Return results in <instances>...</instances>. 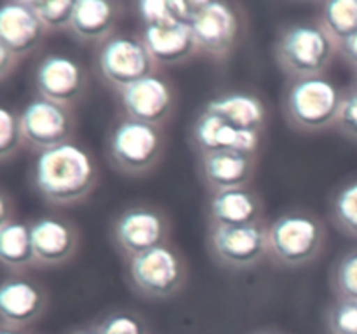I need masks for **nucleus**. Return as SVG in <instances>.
Here are the masks:
<instances>
[{
	"mask_svg": "<svg viewBox=\"0 0 357 334\" xmlns=\"http://www.w3.org/2000/svg\"><path fill=\"white\" fill-rule=\"evenodd\" d=\"M31 191L52 207H73L91 197L100 183L93 152L70 141L35 155L28 173Z\"/></svg>",
	"mask_w": 357,
	"mask_h": 334,
	"instance_id": "f257e3e1",
	"label": "nucleus"
},
{
	"mask_svg": "<svg viewBox=\"0 0 357 334\" xmlns=\"http://www.w3.org/2000/svg\"><path fill=\"white\" fill-rule=\"evenodd\" d=\"M166 150L164 127L117 113L105 132L108 166L128 177H143L160 164Z\"/></svg>",
	"mask_w": 357,
	"mask_h": 334,
	"instance_id": "f03ea898",
	"label": "nucleus"
},
{
	"mask_svg": "<svg viewBox=\"0 0 357 334\" xmlns=\"http://www.w3.org/2000/svg\"><path fill=\"white\" fill-rule=\"evenodd\" d=\"M272 52L286 79H309L326 75L338 45L317 19L293 21L278 31Z\"/></svg>",
	"mask_w": 357,
	"mask_h": 334,
	"instance_id": "7ed1b4c3",
	"label": "nucleus"
},
{
	"mask_svg": "<svg viewBox=\"0 0 357 334\" xmlns=\"http://www.w3.org/2000/svg\"><path fill=\"white\" fill-rule=\"evenodd\" d=\"M344 90L326 75L286 79L281 93V111L293 131L321 132L337 125Z\"/></svg>",
	"mask_w": 357,
	"mask_h": 334,
	"instance_id": "20e7f679",
	"label": "nucleus"
},
{
	"mask_svg": "<svg viewBox=\"0 0 357 334\" xmlns=\"http://www.w3.org/2000/svg\"><path fill=\"white\" fill-rule=\"evenodd\" d=\"M323 219L307 209H289L268 223V260L281 268H303L326 247Z\"/></svg>",
	"mask_w": 357,
	"mask_h": 334,
	"instance_id": "39448f33",
	"label": "nucleus"
},
{
	"mask_svg": "<svg viewBox=\"0 0 357 334\" xmlns=\"http://www.w3.org/2000/svg\"><path fill=\"white\" fill-rule=\"evenodd\" d=\"M124 280L132 294L164 301L180 294L188 282V263L174 244L124 260Z\"/></svg>",
	"mask_w": 357,
	"mask_h": 334,
	"instance_id": "423d86ee",
	"label": "nucleus"
},
{
	"mask_svg": "<svg viewBox=\"0 0 357 334\" xmlns=\"http://www.w3.org/2000/svg\"><path fill=\"white\" fill-rule=\"evenodd\" d=\"M173 225L159 205L152 202H129L112 218L108 237L122 261L171 242Z\"/></svg>",
	"mask_w": 357,
	"mask_h": 334,
	"instance_id": "0eeeda50",
	"label": "nucleus"
},
{
	"mask_svg": "<svg viewBox=\"0 0 357 334\" xmlns=\"http://www.w3.org/2000/svg\"><path fill=\"white\" fill-rule=\"evenodd\" d=\"M93 68L101 84L114 93L159 72V66L136 33H115L94 47Z\"/></svg>",
	"mask_w": 357,
	"mask_h": 334,
	"instance_id": "6e6552de",
	"label": "nucleus"
},
{
	"mask_svg": "<svg viewBox=\"0 0 357 334\" xmlns=\"http://www.w3.org/2000/svg\"><path fill=\"white\" fill-rule=\"evenodd\" d=\"M206 247L223 270L244 271L268 257V223L239 226H206Z\"/></svg>",
	"mask_w": 357,
	"mask_h": 334,
	"instance_id": "1a4fd4ad",
	"label": "nucleus"
},
{
	"mask_svg": "<svg viewBox=\"0 0 357 334\" xmlns=\"http://www.w3.org/2000/svg\"><path fill=\"white\" fill-rule=\"evenodd\" d=\"M201 54L227 59L239 45L244 33V17L239 6L223 0H199L192 21Z\"/></svg>",
	"mask_w": 357,
	"mask_h": 334,
	"instance_id": "9d476101",
	"label": "nucleus"
},
{
	"mask_svg": "<svg viewBox=\"0 0 357 334\" xmlns=\"http://www.w3.org/2000/svg\"><path fill=\"white\" fill-rule=\"evenodd\" d=\"M24 148L35 155L75 139L77 117L73 108L33 96L20 111Z\"/></svg>",
	"mask_w": 357,
	"mask_h": 334,
	"instance_id": "9b49d317",
	"label": "nucleus"
},
{
	"mask_svg": "<svg viewBox=\"0 0 357 334\" xmlns=\"http://www.w3.org/2000/svg\"><path fill=\"white\" fill-rule=\"evenodd\" d=\"M33 90L35 96L75 108L89 93V73L79 59L49 52L35 63Z\"/></svg>",
	"mask_w": 357,
	"mask_h": 334,
	"instance_id": "f8f14e48",
	"label": "nucleus"
},
{
	"mask_svg": "<svg viewBox=\"0 0 357 334\" xmlns=\"http://www.w3.org/2000/svg\"><path fill=\"white\" fill-rule=\"evenodd\" d=\"M115 96L119 113L157 127H164L173 118L178 104L173 82L160 72L124 87Z\"/></svg>",
	"mask_w": 357,
	"mask_h": 334,
	"instance_id": "ddd939ff",
	"label": "nucleus"
},
{
	"mask_svg": "<svg viewBox=\"0 0 357 334\" xmlns=\"http://www.w3.org/2000/svg\"><path fill=\"white\" fill-rule=\"evenodd\" d=\"M187 138L194 157L220 152V150L260 155L264 134L234 127L218 115L201 106L188 125Z\"/></svg>",
	"mask_w": 357,
	"mask_h": 334,
	"instance_id": "4468645a",
	"label": "nucleus"
},
{
	"mask_svg": "<svg viewBox=\"0 0 357 334\" xmlns=\"http://www.w3.org/2000/svg\"><path fill=\"white\" fill-rule=\"evenodd\" d=\"M47 289L26 273H6L0 285V327L24 331L45 315Z\"/></svg>",
	"mask_w": 357,
	"mask_h": 334,
	"instance_id": "2eb2a0df",
	"label": "nucleus"
},
{
	"mask_svg": "<svg viewBox=\"0 0 357 334\" xmlns=\"http://www.w3.org/2000/svg\"><path fill=\"white\" fill-rule=\"evenodd\" d=\"M28 223L38 268L63 267L75 257L80 244L75 223L56 214L37 216Z\"/></svg>",
	"mask_w": 357,
	"mask_h": 334,
	"instance_id": "dca6fc26",
	"label": "nucleus"
},
{
	"mask_svg": "<svg viewBox=\"0 0 357 334\" xmlns=\"http://www.w3.org/2000/svg\"><path fill=\"white\" fill-rule=\"evenodd\" d=\"M258 169V155L232 150L195 157V173L206 193L251 186Z\"/></svg>",
	"mask_w": 357,
	"mask_h": 334,
	"instance_id": "f3484780",
	"label": "nucleus"
},
{
	"mask_svg": "<svg viewBox=\"0 0 357 334\" xmlns=\"http://www.w3.org/2000/svg\"><path fill=\"white\" fill-rule=\"evenodd\" d=\"M47 30L31 0H6L0 6V47L17 59L33 54L44 42Z\"/></svg>",
	"mask_w": 357,
	"mask_h": 334,
	"instance_id": "a211bd4d",
	"label": "nucleus"
},
{
	"mask_svg": "<svg viewBox=\"0 0 357 334\" xmlns=\"http://www.w3.org/2000/svg\"><path fill=\"white\" fill-rule=\"evenodd\" d=\"M265 204L261 195L251 186L206 193V226H239L261 221Z\"/></svg>",
	"mask_w": 357,
	"mask_h": 334,
	"instance_id": "6ab92c4d",
	"label": "nucleus"
},
{
	"mask_svg": "<svg viewBox=\"0 0 357 334\" xmlns=\"http://www.w3.org/2000/svg\"><path fill=\"white\" fill-rule=\"evenodd\" d=\"M124 3L112 0H75L68 33L82 45H101L117 33Z\"/></svg>",
	"mask_w": 357,
	"mask_h": 334,
	"instance_id": "aec40b11",
	"label": "nucleus"
},
{
	"mask_svg": "<svg viewBox=\"0 0 357 334\" xmlns=\"http://www.w3.org/2000/svg\"><path fill=\"white\" fill-rule=\"evenodd\" d=\"M157 66L185 65L201 54L192 24L174 23L166 26L138 28L136 31Z\"/></svg>",
	"mask_w": 357,
	"mask_h": 334,
	"instance_id": "412c9836",
	"label": "nucleus"
},
{
	"mask_svg": "<svg viewBox=\"0 0 357 334\" xmlns=\"http://www.w3.org/2000/svg\"><path fill=\"white\" fill-rule=\"evenodd\" d=\"M202 108L218 115L237 129L265 134L268 124V108L258 94L248 90H225L209 97Z\"/></svg>",
	"mask_w": 357,
	"mask_h": 334,
	"instance_id": "4be33fe9",
	"label": "nucleus"
},
{
	"mask_svg": "<svg viewBox=\"0 0 357 334\" xmlns=\"http://www.w3.org/2000/svg\"><path fill=\"white\" fill-rule=\"evenodd\" d=\"M0 263L6 273L23 275L37 267L30 223L23 219L0 225Z\"/></svg>",
	"mask_w": 357,
	"mask_h": 334,
	"instance_id": "5701e85b",
	"label": "nucleus"
},
{
	"mask_svg": "<svg viewBox=\"0 0 357 334\" xmlns=\"http://www.w3.org/2000/svg\"><path fill=\"white\" fill-rule=\"evenodd\" d=\"M317 21L340 45L357 33V0H328L319 6Z\"/></svg>",
	"mask_w": 357,
	"mask_h": 334,
	"instance_id": "b1692460",
	"label": "nucleus"
},
{
	"mask_svg": "<svg viewBox=\"0 0 357 334\" xmlns=\"http://www.w3.org/2000/svg\"><path fill=\"white\" fill-rule=\"evenodd\" d=\"M328 216L338 232L357 239V177L335 188L328 200Z\"/></svg>",
	"mask_w": 357,
	"mask_h": 334,
	"instance_id": "393cba45",
	"label": "nucleus"
},
{
	"mask_svg": "<svg viewBox=\"0 0 357 334\" xmlns=\"http://www.w3.org/2000/svg\"><path fill=\"white\" fill-rule=\"evenodd\" d=\"M330 287L335 298L357 301V247L337 257L330 270Z\"/></svg>",
	"mask_w": 357,
	"mask_h": 334,
	"instance_id": "a878e982",
	"label": "nucleus"
},
{
	"mask_svg": "<svg viewBox=\"0 0 357 334\" xmlns=\"http://www.w3.org/2000/svg\"><path fill=\"white\" fill-rule=\"evenodd\" d=\"M24 146L20 111L0 106V164L6 166Z\"/></svg>",
	"mask_w": 357,
	"mask_h": 334,
	"instance_id": "bb28decb",
	"label": "nucleus"
},
{
	"mask_svg": "<svg viewBox=\"0 0 357 334\" xmlns=\"http://www.w3.org/2000/svg\"><path fill=\"white\" fill-rule=\"evenodd\" d=\"M328 334H357V301L335 298L324 310Z\"/></svg>",
	"mask_w": 357,
	"mask_h": 334,
	"instance_id": "cd10ccee",
	"label": "nucleus"
},
{
	"mask_svg": "<svg viewBox=\"0 0 357 334\" xmlns=\"http://www.w3.org/2000/svg\"><path fill=\"white\" fill-rule=\"evenodd\" d=\"M47 33L68 31L75 0H31Z\"/></svg>",
	"mask_w": 357,
	"mask_h": 334,
	"instance_id": "c85d7f7f",
	"label": "nucleus"
},
{
	"mask_svg": "<svg viewBox=\"0 0 357 334\" xmlns=\"http://www.w3.org/2000/svg\"><path fill=\"white\" fill-rule=\"evenodd\" d=\"M100 334H149L145 320L129 310H115L105 313L94 322Z\"/></svg>",
	"mask_w": 357,
	"mask_h": 334,
	"instance_id": "c756f323",
	"label": "nucleus"
},
{
	"mask_svg": "<svg viewBox=\"0 0 357 334\" xmlns=\"http://www.w3.org/2000/svg\"><path fill=\"white\" fill-rule=\"evenodd\" d=\"M139 28L166 26L178 23L173 14L171 0H142L132 3Z\"/></svg>",
	"mask_w": 357,
	"mask_h": 334,
	"instance_id": "7c9ffc66",
	"label": "nucleus"
},
{
	"mask_svg": "<svg viewBox=\"0 0 357 334\" xmlns=\"http://www.w3.org/2000/svg\"><path fill=\"white\" fill-rule=\"evenodd\" d=\"M335 127L345 136V138L357 141V89L344 90V100H342L340 111H338L337 125Z\"/></svg>",
	"mask_w": 357,
	"mask_h": 334,
	"instance_id": "2f4dec72",
	"label": "nucleus"
},
{
	"mask_svg": "<svg viewBox=\"0 0 357 334\" xmlns=\"http://www.w3.org/2000/svg\"><path fill=\"white\" fill-rule=\"evenodd\" d=\"M20 61L21 59H17L16 56L10 54L7 49L0 47V82L6 84L7 80H9V77L16 72Z\"/></svg>",
	"mask_w": 357,
	"mask_h": 334,
	"instance_id": "473e14b6",
	"label": "nucleus"
},
{
	"mask_svg": "<svg viewBox=\"0 0 357 334\" xmlns=\"http://www.w3.org/2000/svg\"><path fill=\"white\" fill-rule=\"evenodd\" d=\"M338 56H342L344 61L347 65H351L357 72V33L349 37L347 40L338 45Z\"/></svg>",
	"mask_w": 357,
	"mask_h": 334,
	"instance_id": "72a5a7b5",
	"label": "nucleus"
},
{
	"mask_svg": "<svg viewBox=\"0 0 357 334\" xmlns=\"http://www.w3.org/2000/svg\"><path fill=\"white\" fill-rule=\"evenodd\" d=\"M16 211H14V200L9 197L6 190H2L0 193V225H6V223L16 219Z\"/></svg>",
	"mask_w": 357,
	"mask_h": 334,
	"instance_id": "f704fd0d",
	"label": "nucleus"
},
{
	"mask_svg": "<svg viewBox=\"0 0 357 334\" xmlns=\"http://www.w3.org/2000/svg\"><path fill=\"white\" fill-rule=\"evenodd\" d=\"M66 334H100V333H98V329H96V327H94V324H93V326L75 327V329L68 331V333H66Z\"/></svg>",
	"mask_w": 357,
	"mask_h": 334,
	"instance_id": "c9c22d12",
	"label": "nucleus"
},
{
	"mask_svg": "<svg viewBox=\"0 0 357 334\" xmlns=\"http://www.w3.org/2000/svg\"><path fill=\"white\" fill-rule=\"evenodd\" d=\"M0 334H26L20 329H9V327H0Z\"/></svg>",
	"mask_w": 357,
	"mask_h": 334,
	"instance_id": "e433bc0d",
	"label": "nucleus"
},
{
	"mask_svg": "<svg viewBox=\"0 0 357 334\" xmlns=\"http://www.w3.org/2000/svg\"><path fill=\"white\" fill-rule=\"evenodd\" d=\"M251 334H286V333H282V331H278V329H260V331H255V333Z\"/></svg>",
	"mask_w": 357,
	"mask_h": 334,
	"instance_id": "4c0bfd02",
	"label": "nucleus"
},
{
	"mask_svg": "<svg viewBox=\"0 0 357 334\" xmlns=\"http://www.w3.org/2000/svg\"><path fill=\"white\" fill-rule=\"evenodd\" d=\"M352 87H356V89H357V72H356V77H354V86H352Z\"/></svg>",
	"mask_w": 357,
	"mask_h": 334,
	"instance_id": "58836bf2",
	"label": "nucleus"
}]
</instances>
